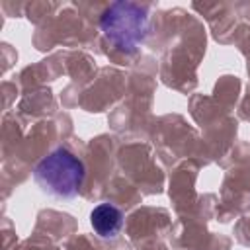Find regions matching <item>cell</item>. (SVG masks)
Segmentation results:
<instances>
[{
  "instance_id": "obj_1",
  "label": "cell",
  "mask_w": 250,
  "mask_h": 250,
  "mask_svg": "<svg viewBox=\"0 0 250 250\" xmlns=\"http://www.w3.org/2000/svg\"><path fill=\"white\" fill-rule=\"evenodd\" d=\"M33 182L51 197L72 199L82 188L84 164L70 150L55 148L35 164Z\"/></svg>"
},
{
  "instance_id": "obj_2",
  "label": "cell",
  "mask_w": 250,
  "mask_h": 250,
  "mask_svg": "<svg viewBox=\"0 0 250 250\" xmlns=\"http://www.w3.org/2000/svg\"><path fill=\"white\" fill-rule=\"evenodd\" d=\"M100 27L109 43L123 53H135L148 31L146 6L135 2H113L105 8Z\"/></svg>"
},
{
  "instance_id": "obj_3",
  "label": "cell",
  "mask_w": 250,
  "mask_h": 250,
  "mask_svg": "<svg viewBox=\"0 0 250 250\" xmlns=\"http://www.w3.org/2000/svg\"><path fill=\"white\" fill-rule=\"evenodd\" d=\"M90 225L102 240H113L123 227V213L113 203H100L90 213Z\"/></svg>"
}]
</instances>
